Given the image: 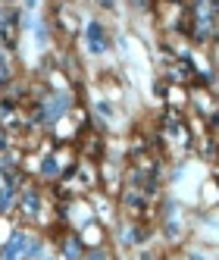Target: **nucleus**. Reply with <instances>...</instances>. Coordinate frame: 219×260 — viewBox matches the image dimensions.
<instances>
[{
  "mask_svg": "<svg viewBox=\"0 0 219 260\" xmlns=\"http://www.w3.org/2000/svg\"><path fill=\"white\" fill-rule=\"evenodd\" d=\"M88 44H91V50H94V53L103 50L106 41H103V28H100V25H91V28H88Z\"/></svg>",
  "mask_w": 219,
  "mask_h": 260,
  "instance_id": "obj_1",
  "label": "nucleus"
},
{
  "mask_svg": "<svg viewBox=\"0 0 219 260\" xmlns=\"http://www.w3.org/2000/svg\"><path fill=\"white\" fill-rule=\"evenodd\" d=\"M4 72H7V63H4V57H0V76H4Z\"/></svg>",
  "mask_w": 219,
  "mask_h": 260,
  "instance_id": "obj_4",
  "label": "nucleus"
},
{
  "mask_svg": "<svg viewBox=\"0 0 219 260\" xmlns=\"http://www.w3.org/2000/svg\"><path fill=\"white\" fill-rule=\"evenodd\" d=\"M63 113H66V98H63V94H60V98H50V101H47V116L57 119V116H63Z\"/></svg>",
  "mask_w": 219,
  "mask_h": 260,
  "instance_id": "obj_2",
  "label": "nucleus"
},
{
  "mask_svg": "<svg viewBox=\"0 0 219 260\" xmlns=\"http://www.w3.org/2000/svg\"><path fill=\"white\" fill-rule=\"evenodd\" d=\"M19 251H25V235H16V238L10 241V248H7L4 260H16V257H19Z\"/></svg>",
  "mask_w": 219,
  "mask_h": 260,
  "instance_id": "obj_3",
  "label": "nucleus"
}]
</instances>
